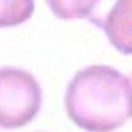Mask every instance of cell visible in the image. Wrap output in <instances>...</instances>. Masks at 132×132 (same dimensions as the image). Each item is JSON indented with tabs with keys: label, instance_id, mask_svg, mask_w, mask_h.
<instances>
[{
	"label": "cell",
	"instance_id": "obj_4",
	"mask_svg": "<svg viewBox=\"0 0 132 132\" xmlns=\"http://www.w3.org/2000/svg\"><path fill=\"white\" fill-rule=\"evenodd\" d=\"M48 9L61 20H88L100 0H46Z\"/></svg>",
	"mask_w": 132,
	"mask_h": 132
},
{
	"label": "cell",
	"instance_id": "obj_6",
	"mask_svg": "<svg viewBox=\"0 0 132 132\" xmlns=\"http://www.w3.org/2000/svg\"><path fill=\"white\" fill-rule=\"evenodd\" d=\"M131 85H132V75H131Z\"/></svg>",
	"mask_w": 132,
	"mask_h": 132
},
{
	"label": "cell",
	"instance_id": "obj_3",
	"mask_svg": "<svg viewBox=\"0 0 132 132\" xmlns=\"http://www.w3.org/2000/svg\"><path fill=\"white\" fill-rule=\"evenodd\" d=\"M88 21L105 33L121 54H132V0H100Z\"/></svg>",
	"mask_w": 132,
	"mask_h": 132
},
{
	"label": "cell",
	"instance_id": "obj_5",
	"mask_svg": "<svg viewBox=\"0 0 132 132\" xmlns=\"http://www.w3.org/2000/svg\"><path fill=\"white\" fill-rule=\"evenodd\" d=\"M34 0H0V27L23 24L33 16Z\"/></svg>",
	"mask_w": 132,
	"mask_h": 132
},
{
	"label": "cell",
	"instance_id": "obj_2",
	"mask_svg": "<svg viewBox=\"0 0 132 132\" xmlns=\"http://www.w3.org/2000/svg\"><path fill=\"white\" fill-rule=\"evenodd\" d=\"M41 87L33 74L21 68H0V128L26 126L41 108Z\"/></svg>",
	"mask_w": 132,
	"mask_h": 132
},
{
	"label": "cell",
	"instance_id": "obj_1",
	"mask_svg": "<svg viewBox=\"0 0 132 132\" xmlns=\"http://www.w3.org/2000/svg\"><path fill=\"white\" fill-rule=\"evenodd\" d=\"M68 118L87 132H112L132 117L131 78L109 65H88L70 81Z\"/></svg>",
	"mask_w": 132,
	"mask_h": 132
}]
</instances>
